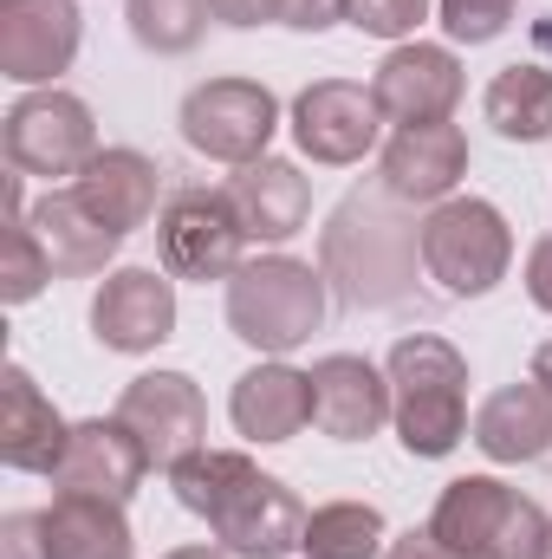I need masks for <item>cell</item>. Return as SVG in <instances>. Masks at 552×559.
<instances>
[{"mask_svg": "<svg viewBox=\"0 0 552 559\" xmlns=\"http://www.w3.org/2000/svg\"><path fill=\"white\" fill-rule=\"evenodd\" d=\"M169 488L189 514L208 521L215 547L235 559H286L305 540L299 495L241 449H195L189 462L169 468Z\"/></svg>", "mask_w": 552, "mask_h": 559, "instance_id": "obj_1", "label": "cell"}, {"mask_svg": "<svg viewBox=\"0 0 552 559\" xmlns=\"http://www.w3.org/2000/svg\"><path fill=\"white\" fill-rule=\"evenodd\" d=\"M416 267H422V222L404 215L391 189H351L325 235H319V274L338 286L351 306H397L410 299Z\"/></svg>", "mask_w": 552, "mask_h": 559, "instance_id": "obj_2", "label": "cell"}, {"mask_svg": "<svg viewBox=\"0 0 552 559\" xmlns=\"http://www.w3.org/2000/svg\"><path fill=\"white\" fill-rule=\"evenodd\" d=\"M391 378V429L416 462H442L468 436V358L442 332H404L384 358Z\"/></svg>", "mask_w": 552, "mask_h": 559, "instance_id": "obj_3", "label": "cell"}, {"mask_svg": "<svg viewBox=\"0 0 552 559\" xmlns=\"http://www.w3.org/2000/svg\"><path fill=\"white\" fill-rule=\"evenodd\" d=\"M228 332L241 338V345H254V352H267V358H286V352H299L319 325H325V312H332V280L319 274L312 261H299V254H248L235 280H228Z\"/></svg>", "mask_w": 552, "mask_h": 559, "instance_id": "obj_4", "label": "cell"}, {"mask_svg": "<svg viewBox=\"0 0 552 559\" xmlns=\"http://www.w3.org/2000/svg\"><path fill=\"white\" fill-rule=\"evenodd\" d=\"M514 267V228L488 195H448L422 215V280L448 299H481Z\"/></svg>", "mask_w": 552, "mask_h": 559, "instance_id": "obj_5", "label": "cell"}, {"mask_svg": "<svg viewBox=\"0 0 552 559\" xmlns=\"http://www.w3.org/2000/svg\"><path fill=\"white\" fill-rule=\"evenodd\" d=\"M0 150H7V169L13 176H39V182H59V176H79L105 143H98V118L79 92L65 85H39V92H20L0 118Z\"/></svg>", "mask_w": 552, "mask_h": 559, "instance_id": "obj_6", "label": "cell"}, {"mask_svg": "<svg viewBox=\"0 0 552 559\" xmlns=\"http://www.w3.org/2000/svg\"><path fill=\"white\" fill-rule=\"evenodd\" d=\"M176 124H182V143L195 156L241 169V163L267 156V143L279 131V98L261 79H208V85H195L182 98Z\"/></svg>", "mask_w": 552, "mask_h": 559, "instance_id": "obj_7", "label": "cell"}, {"mask_svg": "<svg viewBox=\"0 0 552 559\" xmlns=\"http://www.w3.org/2000/svg\"><path fill=\"white\" fill-rule=\"evenodd\" d=\"M156 254H163V274L169 280H235V267L248 261V235H241V215L228 209L221 189H176L156 215Z\"/></svg>", "mask_w": 552, "mask_h": 559, "instance_id": "obj_8", "label": "cell"}, {"mask_svg": "<svg viewBox=\"0 0 552 559\" xmlns=\"http://www.w3.org/2000/svg\"><path fill=\"white\" fill-rule=\"evenodd\" d=\"M118 423L131 429L149 455V468H176L189 462L195 449H208V404H202V384L189 371H143L124 384L118 397Z\"/></svg>", "mask_w": 552, "mask_h": 559, "instance_id": "obj_9", "label": "cell"}, {"mask_svg": "<svg viewBox=\"0 0 552 559\" xmlns=\"http://www.w3.org/2000/svg\"><path fill=\"white\" fill-rule=\"evenodd\" d=\"M292 143L299 156L325 163V169H351L377 150L384 131V111L371 98V85H351V79H312L299 98H292Z\"/></svg>", "mask_w": 552, "mask_h": 559, "instance_id": "obj_10", "label": "cell"}, {"mask_svg": "<svg viewBox=\"0 0 552 559\" xmlns=\"http://www.w3.org/2000/svg\"><path fill=\"white\" fill-rule=\"evenodd\" d=\"M85 13L79 0H0V79L39 92L59 85L79 59Z\"/></svg>", "mask_w": 552, "mask_h": 559, "instance_id": "obj_11", "label": "cell"}, {"mask_svg": "<svg viewBox=\"0 0 552 559\" xmlns=\"http://www.w3.org/2000/svg\"><path fill=\"white\" fill-rule=\"evenodd\" d=\"M371 98L384 111V124H448L461 105V59L455 46L435 39H404L384 52V66L371 72Z\"/></svg>", "mask_w": 552, "mask_h": 559, "instance_id": "obj_12", "label": "cell"}, {"mask_svg": "<svg viewBox=\"0 0 552 559\" xmlns=\"http://www.w3.org/2000/svg\"><path fill=\"white\" fill-rule=\"evenodd\" d=\"M92 338L105 352L143 358L176 338V280L163 267H111L92 293Z\"/></svg>", "mask_w": 552, "mask_h": 559, "instance_id": "obj_13", "label": "cell"}, {"mask_svg": "<svg viewBox=\"0 0 552 559\" xmlns=\"http://www.w3.org/2000/svg\"><path fill=\"white\" fill-rule=\"evenodd\" d=\"M143 475H149V455H143L137 436L118 417H85L72 423L65 455H59V468L46 481H52V495H92V501H118L124 508L143 488Z\"/></svg>", "mask_w": 552, "mask_h": 559, "instance_id": "obj_14", "label": "cell"}, {"mask_svg": "<svg viewBox=\"0 0 552 559\" xmlns=\"http://www.w3.org/2000/svg\"><path fill=\"white\" fill-rule=\"evenodd\" d=\"M468 176V138L461 124H404L377 156V189H391L404 209H435Z\"/></svg>", "mask_w": 552, "mask_h": 559, "instance_id": "obj_15", "label": "cell"}, {"mask_svg": "<svg viewBox=\"0 0 552 559\" xmlns=\"http://www.w3.org/2000/svg\"><path fill=\"white\" fill-rule=\"evenodd\" d=\"M391 423V378L358 352H325L312 365V429L332 442H371Z\"/></svg>", "mask_w": 552, "mask_h": 559, "instance_id": "obj_16", "label": "cell"}, {"mask_svg": "<svg viewBox=\"0 0 552 559\" xmlns=\"http://www.w3.org/2000/svg\"><path fill=\"white\" fill-rule=\"evenodd\" d=\"M228 209L241 215V235L261 241V248H279L305 228L312 215V182L299 176V163L286 156H261V163H241L228 182H221Z\"/></svg>", "mask_w": 552, "mask_h": 559, "instance_id": "obj_17", "label": "cell"}, {"mask_svg": "<svg viewBox=\"0 0 552 559\" xmlns=\"http://www.w3.org/2000/svg\"><path fill=\"white\" fill-rule=\"evenodd\" d=\"M228 423H235V436H248L261 449L292 442L312 423V371H292L286 358L241 371L235 391H228Z\"/></svg>", "mask_w": 552, "mask_h": 559, "instance_id": "obj_18", "label": "cell"}, {"mask_svg": "<svg viewBox=\"0 0 552 559\" xmlns=\"http://www.w3.org/2000/svg\"><path fill=\"white\" fill-rule=\"evenodd\" d=\"M72 189H79V202L105 222V228H118V235H137L149 215H163L156 209V195H163V169L131 150V143H105L79 176H72Z\"/></svg>", "mask_w": 552, "mask_h": 559, "instance_id": "obj_19", "label": "cell"}, {"mask_svg": "<svg viewBox=\"0 0 552 559\" xmlns=\"http://www.w3.org/2000/svg\"><path fill=\"white\" fill-rule=\"evenodd\" d=\"M65 436H72V423L52 411V397L33 384V371L7 365V378H0V462L20 475H52L65 455Z\"/></svg>", "mask_w": 552, "mask_h": 559, "instance_id": "obj_20", "label": "cell"}, {"mask_svg": "<svg viewBox=\"0 0 552 559\" xmlns=\"http://www.w3.org/2000/svg\"><path fill=\"white\" fill-rule=\"evenodd\" d=\"M26 222H33V235H39V248H46V261H52L59 280L105 274L111 254L124 248V235L105 228V222L79 202V189H46V195L26 209Z\"/></svg>", "mask_w": 552, "mask_h": 559, "instance_id": "obj_21", "label": "cell"}, {"mask_svg": "<svg viewBox=\"0 0 552 559\" xmlns=\"http://www.w3.org/2000/svg\"><path fill=\"white\" fill-rule=\"evenodd\" d=\"M468 442H475L488 462H501V468L540 462L552 449V397L533 378H527V384H501L494 397H481V411L468 423Z\"/></svg>", "mask_w": 552, "mask_h": 559, "instance_id": "obj_22", "label": "cell"}, {"mask_svg": "<svg viewBox=\"0 0 552 559\" xmlns=\"http://www.w3.org/2000/svg\"><path fill=\"white\" fill-rule=\"evenodd\" d=\"M39 547L46 559H137V534L118 501L52 495V508H39Z\"/></svg>", "mask_w": 552, "mask_h": 559, "instance_id": "obj_23", "label": "cell"}, {"mask_svg": "<svg viewBox=\"0 0 552 559\" xmlns=\"http://www.w3.org/2000/svg\"><path fill=\"white\" fill-rule=\"evenodd\" d=\"M507 501H514V488H507L501 475H455V481L435 495L429 534H435L455 559H475L488 547V534H494V521H501Z\"/></svg>", "mask_w": 552, "mask_h": 559, "instance_id": "obj_24", "label": "cell"}, {"mask_svg": "<svg viewBox=\"0 0 552 559\" xmlns=\"http://www.w3.org/2000/svg\"><path fill=\"white\" fill-rule=\"evenodd\" d=\"M481 118L507 143H547L552 138V72L547 66H501L481 92Z\"/></svg>", "mask_w": 552, "mask_h": 559, "instance_id": "obj_25", "label": "cell"}, {"mask_svg": "<svg viewBox=\"0 0 552 559\" xmlns=\"http://www.w3.org/2000/svg\"><path fill=\"white\" fill-rule=\"evenodd\" d=\"M391 547V527L371 501H325L305 514V540L299 554L305 559H384Z\"/></svg>", "mask_w": 552, "mask_h": 559, "instance_id": "obj_26", "label": "cell"}, {"mask_svg": "<svg viewBox=\"0 0 552 559\" xmlns=\"http://www.w3.org/2000/svg\"><path fill=\"white\" fill-rule=\"evenodd\" d=\"M124 20H131V39L156 59H182L202 46L208 20H215V0H124Z\"/></svg>", "mask_w": 552, "mask_h": 559, "instance_id": "obj_27", "label": "cell"}, {"mask_svg": "<svg viewBox=\"0 0 552 559\" xmlns=\"http://www.w3.org/2000/svg\"><path fill=\"white\" fill-rule=\"evenodd\" d=\"M547 554H552V514L514 488V501L501 508V521H494L488 547H481L475 559H547Z\"/></svg>", "mask_w": 552, "mask_h": 559, "instance_id": "obj_28", "label": "cell"}, {"mask_svg": "<svg viewBox=\"0 0 552 559\" xmlns=\"http://www.w3.org/2000/svg\"><path fill=\"white\" fill-rule=\"evenodd\" d=\"M46 280H59V274H52V261H46L33 222H26V215H7V274H0V299H7V306H26V299L46 293Z\"/></svg>", "mask_w": 552, "mask_h": 559, "instance_id": "obj_29", "label": "cell"}, {"mask_svg": "<svg viewBox=\"0 0 552 559\" xmlns=\"http://www.w3.org/2000/svg\"><path fill=\"white\" fill-rule=\"evenodd\" d=\"M520 0H435V20L448 33V46H488L514 26Z\"/></svg>", "mask_w": 552, "mask_h": 559, "instance_id": "obj_30", "label": "cell"}, {"mask_svg": "<svg viewBox=\"0 0 552 559\" xmlns=\"http://www.w3.org/2000/svg\"><path fill=\"white\" fill-rule=\"evenodd\" d=\"M422 20H429V0H351L345 7V26H358L371 39H391V46L416 39Z\"/></svg>", "mask_w": 552, "mask_h": 559, "instance_id": "obj_31", "label": "cell"}, {"mask_svg": "<svg viewBox=\"0 0 552 559\" xmlns=\"http://www.w3.org/2000/svg\"><path fill=\"white\" fill-rule=\"evenodd\" d=\"M345 7L351 0H279V26H292V33H332V26H345Z\"/></svg>", "mask_w": 552, "mask_h": 559, "instance_id": "obj_32", "label": "cell"}, {"mask_svg": "<svg viewBox=\"0 0 552 559\" xmlns=\"http://www.w3.org/2000/svg\"><path fill=\"white\" fill-rule=\"evenodd\" d=\"M0 554L7 559H46V547H39V514H7L0 521Z\"/></svg>", "mask_w": 552, "mask_h": 559, "instance_id": "obj_33", "label": "cell"}, {"mask_svg": "<svg viewBox=\"0 0 552 559\" xmlns=\"http://www.w3.org/2000/svg\"><path fill=\"white\" fill-rule=\"evenodd\" d=\"M215 20L221 26H279V0H215Z\"/></svg>", "mask_w": 552, "mask_h": 559, "instance_id": "obj_34", "label": "cell"}, {"mask_svg": "<svg viewBox=\"0 0 552 559\" xmlns=\"http://www.w3.org/2000/svg\"><path fill=\"white\" fill-rule=\"evenodd\" d=\"M527 299L552 319V235H540L533 254H527Z\"/></svg>", "mask_w": 552, "mask_h": 559, "instance_id": "obj_35", "label": "cell"}, {"mask_svg": "<svg viewBox=\"0 0 552 559\" xmlns=\"http://www.w3.org/2000/svg\"><path fill=\"white\" fill-rule=\"evenodd\" d=\"M384 559H455V554H448V547L429 534V521H422V527H404V534H391Z\"/></svg>", "mask_w": 552, "mask_h": 559, "instance_id": "obj_36", "label": "cell"}, {"mask_svg": "<svg viewBox=\"0 0 552 559\" xmlns=\"http://www.w3.org/2000/svg\"><path fill=\"white\" fill-rule=\"evenodd\" d=\"M527 378H533V384H540V391L552 397V338L540 345V352H533V365H527Z\"/></svg>", "mask_w": 552, "mask_h": 559, "instance_id": "obj_37", "label": "cell"}, {"mask_svg": "<svg viewBox=\"0 0 552 559\" xmlns=\"http://www.w3.org/2000/svg\"><path fill=\"white\" fill-rule=\"evenodd\" d=\"M163 559H235V554H221L215 540H202V547H176V554H163Z\"/></svg>", "mask_w": 552, "mask_h": 559, "instance_id": "obj_38", "label": "cell"}, {"mask_svg": "<svg viewBox=\"0 0 552 559\" xmlns=\"http://www.w3.org/2000/svg\"><path fill=\"white\" fill-rule=\"evenodd\" d=\"M547 559H552V554H547Z\"/></svg>", "mask_w": 552, "mask_h": 559, "instance_id": "obj_39", "label": "cell"}]
</instances>
